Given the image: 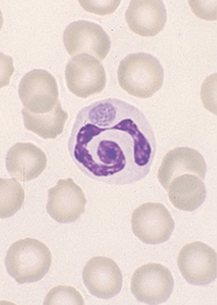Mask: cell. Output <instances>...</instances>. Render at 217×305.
I'll list each match as a JSON object with an SVG mask.
<instances>
[{"instance_id":"obj_13","label":"cell","mask_w":217,"mask_h":305,"mask_svg":"<svg viewBox=\"0 0 217 305\" xmlns=\"http://www.w3.org/2000/svg\"><path fill=\"white\" fill-rule=\"evenodd\" d=\"M47 161L44 152L29 142L15 144L8 151L5 160L10 175L24 182L38 177L46 167Z\"/></svg>"},{"instance_id":"obj_14","label":"cell","mask_w":217,"mask_h":305,"mask_svg":"<svg viewBox=\"0 0 217 305\" xmlns=\"http://www.w3.org/2000/svg\"><path fill=\"white\" fill-rule=\"evenodd\" d=\"M206 164L198 151L187 147H178L164 156L158 172L157 178L163 187L174 178L191 173L205 178Z\"/></svg>"},{"instance_id":"obj_8","label":"cell","mask_w":217,"mask_h":305,"mask_svg":"<svg viewBox=\"0 0 217 305\" xmlns=\"http://www.w3.org/2000/svg\"><path fill=\"white\" fill-rule=\"evenodd\" d=\"M217 253L204 243L197 241L187 244L181 249L177 260L182 275L189 283L204 285L217 277Z\"/></svg>"},{"instance_id":"obj_2","label":"cell","mask_w":217,"mask_h":305,"mask_svg":"<svg viewBox=\"0 0 217 305\" xmlns=\"http://www.w3.org/2000/svg\"><path fill=\"white\" fill-rule=\"evenodd\" d=\"M117 74L121 88L139 98L150 97L163 84V67L156 58L148 53L128 55L120 62Z\"/></svg>"},{"instance_id":"obj_6","label":"cell","mask_w":217,"mask_h":305,"mask_svg":"<svg viewBox=\"0 0 217 305\" xmlns=\"http://www.w3.org/2000/svg\"><path fill=\"white\" fill-rule=\"evenodd\" d=\"M18 93L24 108L34 114L49 112L59 100L56 80L43 69H34L27 73L21 80Z\"/></svg>"},{"instance_id":"obj_5","label":"cell","mask_w":217,"mask_h":305,"mask_svg":"<svg viewBox=\"0 0 217 305\" xmlns=\"http://www.w3.org/2000/svg\"><path fill=\"white\" fill-rule=\"evenodd\" d=\"M131 225L134 234L143 242L157 244L170 238L174 229L175 222L163 204L148 202L134 210Z\"/></svg>"},{"instance_id":"obj_10","label":"cell","mask_w":217,"mask_h":305,"mask_svg":"<svg viewBox=\"0 0 217 305\" xmlns=\"http://www.w3.org/2000/svg\"><path fill=\"white\" fill-rule=\"evenodd\" d=\"M86 203L84 192L71 178L60 179L48 190L46 208L55 221L67 223L80 217L84 211Z\"/></svg>"},{"instance_id":"obj_17","label":"cell","mask_w":217,"mask_h":305,"mask_svg":"<svg viewBox=\"0 0 217 305\" xmlns=\"http://www.w3.org/2000/svg\"><path fill=\"white\" fill-rule=\"evenodd\" d=\"M1 218L10 217L21 208L25 193L20 183L15 178L0 179Z\"/></svg>"},{"instance_id":"obj_19","label":"cell","mask_w":217,"mask_h":305,"mask_svg":"<svg viewBox=\"0 0 217 305\" xmlns=\"http://www.w3.org/2000/svg\"><path fill=\"white\" fill-rule=\"evenodd\" d=\"M120 0H79V3L86 11L103 15L113 13L120 3Z\"/></svg>"},{"instance_id":"obj_7","label":"cell","mask_w":217,"mask_h":305,"mask_svg":"<svg viewBox=\"0 0 217 305\" xmlns=\"http://www.w3.org/2000/svg\"><path fill=\"white\" fill-rule=\"evenodd\" d=\"M65 74L68 89L79 97L98 94L106 86L103 66L95 57L87 53H80L71 58L66 65Z\"/></svg>"},{"instance_id":"obj_18","label":"cell","mask_w":217,"mask_h":305,"mask_svg":"<svg viewBox=\"0 0 217 305\" xmlns=\"http://www.w3.org/2000/svg\"><path fill=\"white\" fill-rule=\"evenodd\" d=\"M44 304L84 305L80 293L74 287L59 285L52 288L46 295Z\"/></svg>"},{"instance_id":"obj_1","label":"cell","mask_w":217,"mask_h":305,"mask_svg":"<svg viewBox=\"0 0 217 305\" xmlns=\"http://www.w3.org/2000/svg\"><path fill=\"white\" fill-rule=\"evenodd\" d=\"M78 142L79 163L97 177L124 180L141 172L144 140L134 121L89 128L80 136Z\"/></svg>"},{"instance_id":"obj_12","label":"cell","mask_w":217,"mask_h":305,"mask_svg":"<svg viewBox=\"0 0 217 305\" xmlns=\"http://www.w3.org/2000/svg\"><path fill=\"white\" fill-rule=\"evenodd\" d=\"M125 17L133 32L142 36H152L163 29L167 14L162 0H131Z\"/></svg>"},{"instance_id":"obj_3","label":"cell","mask_w":217,"mask_h":305,"mask_svg":"<svg viewBox=\"0 0 217 305\" xmlns=\"http://www.w3.org/2000/svg\"><path fill=\"white\" fill-rule=\"evenodd\" d=\"M51 254L43 243L33 238L20 239L8 249L5 264L9 274L19 284L41 280L51 266Z\"/></svg>"},{"instance_id":"obj_16","label":"cell","mask_w":217,"mask_h":305,"mask_svg":"<svg viewBox=\"0 0 217 305\" xmlns=\"http://www.w3.org/2000/svg\"><path fill=\"white\" fill-rule=\"evenodd\" d=\"M21 112L25 127L44 139L54 138L61 133L68 117L59 100L55 108L48 113L34 114L24 108Z\"/></svg>"},{"instance_id":"obj_9","label":"cell","mask_w":217,"mask_h":305,"mask_svg":"<svg viewBox=\"0 0 217 305\" xmlns=\"http://www.w3.org/2000/svg\"><path fill=\"white\" fill-rule=\"evenodd\" d=\"M63 39L71 56L79 53H87L101 61L106 56L111 45L108 35L101 26L85 20L69 24L64 31Z\"/></svg>"},{"instance_id":"obj_4","label":"cell","mask_w":217,"mask_h":305,"mask_svg":"<svg viewBox=\"0 0 217 305\" xmlns=\"http://www.w3.org/2000/svg\"><path fill=\"white\" fill-rule=\"evenodd\" d=\"M174 285L172 275L168 268L160 263H150L135 270L131 278L130 289L139 301L155 305L168 299Z\"/></svg>"},{"instance_id":"obj_11","label":"cell","mask_w":217,"mask_h":305,"mask_svg":"<svg viewBox=\"0 0 217 305\" xmlns=\"http://www.w3.org/2000/svg\"><path fill=\"white\" fill-rule=\"evenodd\" d=\"M82 279L89 292L101 298L113 297L120 292L122 287L120 269L114 261L106 257L91 258L84 267Z\"/></svg>"},{"instance_id":"obj_15","label":"cell","mask_w":217,"mask_h":305,"mask_svg":"<svg viewBox=\"0 0 217 305\" xmlns=\"http://www.w3.org/2000/svg\"><path fill=\"white\" fill-rule=\"evenodd\" d=\"M204 178L188 173L172 180L163 188L168 192L170 201L177 208L192 211L199 208L206 197Z\"/></svg>"}]
</instances>
